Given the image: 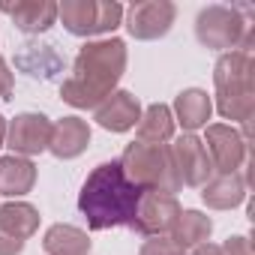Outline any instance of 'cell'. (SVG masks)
I'll return each mask as SVG.
<instances>
[{
  "label": "cell",
  "instance_id": "6da1fadb",
  "mask_svg": "<svg viewBox=\"0 0 255 255\" xmlns=\"http://www.w3.org/2000/svg\"><path fill=\"white\" fill-rule=\"evenodd\" d=\"M123 72H126V42L117 36L93 39L78 51L72 75L60 87V99L72 108H96L105 96L114 93Z\"/></svg>",
  "mask_w": 255,
  "mask_h": 255
},
{
  "label": "cell",
  "instance_id": "7a4b0ae2",
  "mask_svg": "<svg viewBox=\"0 0 255 255\" xmlns=\"http://www.w3.org/2000/svg\"><path fill=\"white\" fill-rule=\"evenodd\" d=\"M138 198L141 189L123 174L120 162H102L87 174L78 192V210L84 213L93 231H105V228L132 225Z\"/></svg>",
  "mask_w": 255,
  "mask_h": 255
},
{
  "label": "cell",
  "instance_id": "3957f363",
  "mask_svg": "<svg viewBox=\"0 0 255 255\" xmlns=\"http://www.w3.org/2000/svg\"><path fill=\"white\" fill-rule=\"evenodd\" d=\"M255 60L246 51H225L213 66L216 108L225 120L252 126L255 114Z\"/></svg>",
  "mask_w": 255,
  "mask_h": 255
},
{
  "label": "cell",
  "instance_id": "277c9868",
  "mask_svg": "<svg viewBox=\"0 0 255 255\" xmlns=\"http://www.w3.org/2000/svg\"><path fill=\"white\" fill-rule=\"evenodd\" d=\"M120 168L141 192H165L174 195L180 192V177L171 159V147L168 144H144V141H132L120 156Z\"/></svg>",
  "mask_w": 255,
  "mask_h": 255
},
{
  "label": "cell",
  "instance_id": "5b68a950",
  "mask_svg": "<svg viewBox=\"0 0 255 255\" xmlns=\"http://www.w3.org/2000/svg\"><path fill=\"white\" fill-rule=\"evenodd\" d=\"M195 36L204 48L213 51H246L252 48V21L243 18V9L237 6H204L195 18Z\"/></svg>",
  "mask_w": 255,
  "mask_h": 255
},
{
  "label": "cell",
  "instance_id": "8992f818",
  "mask_svg": "<svg viewBox=\"0 0 255 255\" xmlns=\"http://www.w3.org/2000/svg\"><path fill=\"white\" fill-rule=\"evenodd\" d=\"M57 18L72 36H102L123 24V6L114 0H63Z\"/></svg>",
  "mask_w": 255,
  "mask_h": 255
},
{
  "label": "cell",
  "instance_id": "52a82bcc",
  "mask_svg": "<svg viewBox=\"0 0 255 255\" xmlns=\"http://www.w3.org/2000/svg\"><path fill=\"white\" fill-rule=\"evenodd\" d=\"M183 207L177 201V195H165V192H141L138 198V210L132 219V231H138L141 237H168L174 222L180 219Z\"/></svg>",
  "mask_w": 255,
  "mask_h": 255
},
{
  "label": "cell",
  "instance_id": "ba28073f",
  "mask_svg": "<svg viewBox=\"0 0 255 255\" xmlns=\"http://www.w3.org/2000/svg\"><path fill=\"white\" fill-rule=\"evenodd\" d=\"M126 15V30H129L135 39H159L171 30L174 18H177V6L171 0H138L129 9H123Z\"/></svg>",
  "mask_w": 255,
  "mask_h": 255
},
{
  "label": "cell",
  "instance_id": "9c48e42d",
  "mask_svg": "<svg viewBox=\"0 0 255 255\" xmlns=\"http://www.w3.org/2000/svg\"><path fill=\"white\" fill-rule=\"evenodd\" d=\"M51 120L45 114H36V111H24V114H15L9 123H6V147L15 153V156H36L42 150H48V141H51Z\"/></svg>",
  "mask_w": 255,
  "mask_h": 255
},
{
  "label": "cell",
  "instance_id": "30bf717a",
  "mask_svg": "<svg viewBox=\"0 0 255 255\" xmlns=\"http://www.w3.org/2000/svg\"><path fill=\"white\" fill-rule=\"evenodd\" d=\"M204 150L210 156V165L213 171L219 174H231L237 171L243 162H246V138L234 129V126H225V123H210L207 132H204Z\"/></svg>",
  "mask_w": 255,
  "mask_h": 255
},
{
  "label": "cell",
  "instance_id": "8fae6325",
  "mask_svg": "<svg viewBox=\"0 0 255 255\" xmlns=\"http://www.w3.org/2000/svg\"><path fill=\"white\" fill-rule=\"evenodd\" d=\"M171 147V159H174V168H177V177H180V186H204L213 174V165H210V156L201 144V138L195 135H180Z\"/></svg>",
  "mask_w": 255,
  "mask_h": 255
},
{
  "label": "cell",
  "instance_id": "7c38bea8",
  "mask_svg": "<svg viewBox=\"0 0 255 255\" xmlns=\"http://www.w3.org/2000/svg\"><path fill=\"white\" fill-rule=\"evenodd\" d=\"M93 120L108 132H129L132 126L141 120V102L129 90H114L96 105Z\"/></svg>",
  "mask_w": 255,
  "mask_h": 255
},
{
  "label": "cell",
  "instance_id": "4fadbf2b",
  "mask_svg": "<svg viewBox=\"0 0 255 255\" xmlns=\"http://www.w3.org/2000/svg\"><path fill=\"white\" fill-rule=\"evenodd\" d=\"M0 12H6L21 33H45L57 21V3L54 0H15V3H0Z\"/></svg>",
  "mask_w": 255,
  "mask_h": 255
},
{
  "label": "cell",
  "instance_id": "5bb4252c",
  "mask_svg": "<svg viewBox=\"0 0 255 255\" xmlns=\"http://www.w3.org/2000/svg\"><path fill=\"white\" fill-rule=\"evenodd\" d=\"M90 144V126L87 120L81 117H63L51 126V141H48V150L57 156V159H75L87 150Z\"/></svg>",
  "mask_w": 255,
  "mask_h": 255
},
{
  "label": "cell",
  "instance_id": "9a60e30c",
  "mask_svg": "<svg viewBox=\"0 0 255 255\" xmlns=\"http://www.w3.org/2000/svg\"><path fill=\"white\" fill-rule=\"evenodd\" d=\"M201 198L213 210H234L246 198V177L240 171L231 174H216L201 186Z\"/></svg>",
  "mask_w": 255,
  "mask_h": 255
},
{
  "label": "cell",
  "instance_id": "2e32d148",
  "mask_svg": "<svg viewBox=\"0 0 255 255\" xmlns=\"http://www.w3.org/2000/svg\"><path fill=\"white\" fill-rule=\"evenodd\" d=\"M210 111H213V102L210 96L201 90V87H189V90H180L177 99H174V123H180L183 129L192 135L195 129L207 126L210 120Z\"/></svg>",
  "mask_w": 255,
  "mask_h": 255
},
{
  "label": "cell",
  "instance_id": "e0dca14e",
  "mask_svg": "<svg viewBox=\"0 0 255 255\" xmlns=\"http://www.w3.org/2000/svg\"><path fill=\"white\" fill-rule=\"evenodd\" d=\"M36 183V165L24 156H3L0 159V195H9V198H21L33 189Z\"/></svg>",
  "mask_w": 255,
  "mask_h": 255
},
{
  "label": "cell",
  "instance_id": "ac0fdd59",
  "mask_svg": "<svg viewBox=\"0 0 255 255\" xmlns=\"http://www.w3.org/2000/svg\"><path fill=\"white\" fill-rule=\"evenodd\" d=\"M45 255H90V237L87 231L75 228V225H51L42 237Z\"/></svg>",
  "mask_w": 255,
  "mask_h": 255
},
{
  "label": "cell",
  "instance_id": "d6986e66",
  "mask_svg": "<svg viewBox=\"0 0 255 255\" xmlns=\"http://www.w3.org/2000/svg\"><path fill=\"white\" fill-rule=\"evenodd\" d=\"M39 228V210L27 201H9L0 207V231H6L18 240H30Z\"/></svg>",
  "mask_w": 255,
  "mask_h": 255
},
{
  "label": "cell",
  "instance_id": "ffe728a7",
  "mask_svg": "<svg viewBox=\"0 0 255 255\" xmlns=\"http://www.w3.org/2000/svg\"><path fill=\"white\" fill-rule=\"evenodd\" d=\"M171 135H174V114H171V108L162 105V102L147 105V111L138 120V141H144V144H165V141H171Z\"/></svg>",
  "mask_w": 255,
  "mask_h": 255
},
{
  "label": "cell",
  "instance_id": "44dd1931",
  "mask_svg": "<svg viewBox=\"0 0 255 255\" xmlns=\"http://www.w3.org/2000/svg\"><path fill=\"white\" fill-rule=\"evenodd\" d=\"M210 231H213V219H210V216H204L201 210H183L168 237L186 252V249H195V246L207 243Z\"/></svg>",
  "mask_w": 255,
  "mask_h": 255
},
{
  "label": "cell",
  "instance_id": "7402d4cb",
  "mask_svg": "<svg viewBox=\"0 0 255 255\" xmlns=\"http://www.w3.org/2000/svg\"><path fill=\"white\" fill-rule=\"evenodd\" d=\"M138 255H183V249L171 237H150V240H144Z\"/></svg>",
  "mask_w": 255,
  "mask_h": 255
},
{
  "label": "cell",
  "instance_id": "603a6c76",
  "mask_svg": "<svg viewBox=\"0 0 255 255\" xmlns=\"http://www.w3.org/2000/svg\"><path fill=\"white\" fill-rule=\"evenodd\" d=\"M219 252H222V255H252V246H249V237L234 234V237H228V240L219 246Z\"/></svg>",
  "mask_w": 255,
  "mask_h": 255
},
{
  "label": "cell",
  "instance_id": "cb8c5ba5",
  "mask_svg": "<svg viewBox=\"0 0 255 255\" xmlns=\"http://www.w3.org/2000/svg\"><path fill=\"white\" fill-rule=\"evenodd\" d=\"M12 87H15V78L9 72V63L0 57V99H12Z\"/></svg>",
  "mask_w": 255,
  "mask_h": 255
},
{
  "label": "cell",
  "instance_id": "d4e9b609",
  "mask_svg": "<svg viewBox=\"0 0 255 255\" xmlns=\"http://www.w3.org/2000/svg\"><path fill=\"white\" fill-rule=\"evenodd\" d=\"M21 252H24V240L0 231V255H21Z\"/></svg>",
  "mask_w": 255,
  "mask_h": 255
},
{
  "label": "cell",
  "instance_id": "484cf974",
  "mask_svg": "<svg viewBox=\"0 0 255 255\" xmlns=\"http://www.w3.org/2000/svg\"><path fill=\"white\" fill-rule=\"evenodd\" d=\"M192 255H222V252H219V246H213V243H201V246L192 249Z\"/></svg>",
  "mask_w": 255,
  "mask_h": 255
},
{
  "label": "cell",
  "instance_id": "4316f807",
  "mask_svg": "<svg viewBox=\"0 0 255 255\" xmlns=\"http://www.w3.org/2000/svg\"><path fill=\"white\" fill-rule=\"evenodd\" d=\"M6 144V120H3V114H0V147Z\"/></svg>",
  "mask_w": 255,
  "mask_h": 255
}]
</instances>
